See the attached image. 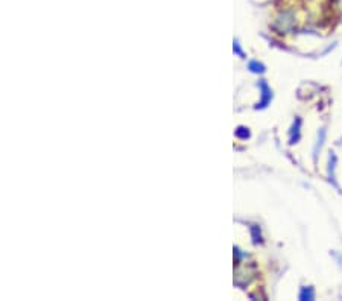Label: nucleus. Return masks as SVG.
Here are the masks:
<instances>
[{"instance_id":"f257e3e1","label":"nucleus","mask_w":342,"mask_h":301,"mask_svg":"<svg viewBox=\"0 0 342 301\" xmlns=\"http://www.w3.org/2000/svg\"><path fill=\"white\" fill-rule=\"evenodd\" d=\"M257 85H259L260 92H262V101L256 105V108H257V110H263V108L268 107V104H269L271 99H272V90H271V87L268 85V82H266L265 79H260Z\"/></svg>"},{"instance_id":"f03ea898","label":"nucleus","mask_w":342,"mask_h":301,"mask_svg":"<svg viewBox=\"0 0 342 301\" xmlns=\"http://www.w3.org/2000/svg\"><path fill=\"white\" fill-rule=\"evenodd\" d=\"M336 154L333 152H330V155H329V167H327V173H329V179H330V183L335 186V187H338L339 189V184L336 183V175H335V169H336Z\"/></svg>"},{"instance_id":"7ed1b4c3","label":"nucleus","mask_w":342,"mask_h":301,"mask_svg":"<svg viewBox=\"0 0 342 301\" xmlns=\"http://www.w3.org/2000/svg\"><path fill=\"white\" fill-rule=\"evenodd\" d=\"M326 134H327L326 128H321V130H320V133H318V140H317V145H315V148H314V161H317V160H318V150L323 148V143H324V140H326Z\"/></svg>"},{"instance_id":"20e7f679","label":"nucleus","mask_w":342,"mask_h":301,"mask_svg":"<svg viewBox=\"0 0 342 301\" xmlns=\"http://www.w3.org/2000/svg\"><path fill=\"white\" fill-rule=\"evenodd\" d=\"M314 298H315V291H314V288H307V286L301 288V291H300V300L307 301V300H314Z\"/></svg>"},{"instance_id":"39448f33","label":"nucleus","mask_w":342,"mask_h":301,"mask_svg":"<svg viewBox=\"0 0 342 301\" xmlns=\"http://www.w3.org/2000/svg\"><path fill=\"white\" fill-rule=\"evenodd\" d=\"M300 125H301V119H297L291 131V142H289L291 145L297 143V140L300 139Z\"/></svg>"},{"instance_id":"423d86ee","label":"nucleus","mask_w":342,"mask_h":301,"mask_svg":"<svg viewBox=\"0 0 342 301\" xmlns=\"http://www.w3.org/2000/svg\"><path fill=\"white\" fill-rule=\"evenodd\" d=\"M248 69H250L253 73H265L266 72L265 66L259 61H251L250 64H248Z\"/></svg>"},{"instance_id":"0eeeda50","label":"nucleus","mask_w":342,"mask_h":301,"mask_svg":"<svg viewBox=\"0 0 342 301\" xmlns=\"http://www.w3.org/2000/svg\"><path fill=\"white\" fill-rule=\"evenodd\" d=\"M236 136L240 137V139H246V137H250V131H248V128L239 127V128L236 130Z\"/></svg>"},{"instance_id":"6e6552de","label":"nucleus","mask_w":342,"mask_h":301,"mask_svg":"<svg viewBox=\"0 0 342 301\" xmlns=\"http://www.w3.org/2000/svg\"><path fill=\"white\" fill-rule=\"evenodd\" d=\"M233 50H234V53H237L240 58H245V53L242 52V49H240V44H239V41H234V44H233Z\"/></svg>"}]
</instances>
